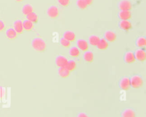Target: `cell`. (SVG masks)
<instances>
[{
    "mask_svg": "<svg viewBox=\"0 0 146 117\" xmlns=\"http://www.w3.org/2000/svg\"><path fill=\"white\" fill-rule=\"evenodd\" d=\"M32 47L37 51H43L46 48V43L44 41L39 37H36L32 41Z\"/></svg>",
    "mask_w": 146,
    "mask_h": 117,
    "instance_id": "1",
    "label": "cell"
},
{
    "mask_svg": "<svg viewBox=\"0 0 146 117\" xmlns=\"http://www.w3.org/2000/svg\"><path fill=\"white\" fill-rule=\"evenodd\" d=\"M131 85L134 88H139L143 85V80L139 76L135 75L132 77L130 80Z\"/></svg>",
    "mask_w": 146,
    "mask_h": 117,
    "instance_id": "2",
    "label": "cell"
},
{
    "mask_svg": "<svg viewBox=\"0 0 146 117\" xmlns=\"http://www.w3.org/2000/svg\"><path fill=\"white\" fill-rule=\"evenodd\" d=\"M119 7L121 10L129 11L132 7V5L128 0H122L119 2Z\"/></svg>",
    "mask_w": 146,
    "mask_h": 117,
    "instance_id": "3",
    "label": "cell"
},
{
    "mask_svg": "<svg viewBox=\"0 0 146 117\" xmlns=\"http://www.w3.org/2000/svg\"><path fill=\"white\" fill-rule=\"evenodd\" d=\"M13 28L17 34H21L23 30L22 22L19 19L15 20L13 23Z\"/></svg>",
    "mask_w": 146,
    "mask_h": 117,
    "instance_id": "4",
    "label": "cell"
},
{
    "mask_svg": "<svg viewBox=\"0 0 146 117\" xmlns=\"http://www.w3.org/2000/svg\"><path fill=\"white\" fill-rule=\"evenodd\" d=\"M17 33L14 30V29L12 27L8 28L5 31V35L7 39L10 40L15 39L17 36Z\"/></svg>",
    "mask_w": 146,
    "mask_h": 117,
    "instance_id": "5",
    "label": "cell"
},
{
    "mask_svg": "<svg viewBox=\"0 0 146 117\" xmlns=\"http://www.w3.org/2000/svg\"><path fill=\"white\" fill-rule=\"evenodd\" d=\"M67 59L63 56H59L55 60V62L59 67H64L67 62Z\"/></svg>",
    "mask_w": 146,
    "mask_h": 117,
    "instance_id": "6",
    "label": "cell"
},
{
    "mask_svg": "<svg viewBox=\"0 0 146 117\" xmlns=\"http://www.w3.org/2000/svg\"><path fill=\"white\" fill-rule=\"evenodd\" d=\"M135 58H137L140 61H143L146 58V53L145 52L143 49H137L135 53L134 54Z\"/></svg>",
    "mask_w": 146,
    "mask_h": 117,
    "instance_id": "7",
    "label": "cell"
},
{
    "mask_svg": "<svg viewBox=\"0 0 146 117\" xmlns=\"http://www.w3.org/2000/svg\"><path fill=\"white\" fill-rule=\"evenodd\" d=\"M47 14L50 17L52 18L56 17L58 15V8L55 6H50L47 10Z\"/></svg>",
    "mask_w": 146,
    "mask_h": 117,
    "instance_id": "8",
    "label": "cell"
},
{
    "mask_svg": "<svg viewBox=\"0 0 146 117\" xmlns=\"http://www.w3.org/2000/svg\"><path fill=\"white\" fill-rule=\"evenodd\" d=\"M120 86L122 89L125 90H128L131 86L130 80L126 77L123 78L120 82Z\"/></svg>",
    "mask_w": 146,
    "mask_h": 117,
    "instance_id": "9",
    "label": "cell"
},
{
    "mask_svg": "<svg viewBox=\"0 0 146 117\" xmlns=\"http://www.w3.org/2000/svg\"><path fill=\"white\" fill-rule=\"evenodd\" d=\"M119 16L121 20H128L131 18V14L129 11L121 10L119 12Z\"/></svg>",
    "mask_w": 146,
    "mask_h": 117,
    "instance_id": "10",
    "label": "cell"
},
{
    "mask_svg": "<svg viewBox=\"0 0 146 117\" xmlns=\"http://www.w3.org/2000/svg\"><path fill=\"white\" fill-rule=\"evenodd\" d=\"M124 60L127 63L133 62L135 60V56L134 53L131 52H127L124 56Z\"/></svg>",
    "mask_w": 146,
    "mask_h": 117,
    "instance_id": "11",
    "label": "cell"
},
{
    "mask_svg": "<svg viewBox=\"0 0 146 117\" xmlns=\"http://www.w3.org/2000/svg\"><path fill=\"white\" fill-rule=\"evenodd\" d=\"M105 38L107 40L109 41H113L116 38V35L115 33L111 31H108L105 33Z\"/></svg>",
    "mask_w": 146,
    "mask_h": 117,
    "instance_id": "12",
    "label": "cell"
},
{
    "mask_svg": "<svg viewBox=\"0 0 146 117\" xmlns=\"http://www.w3.org/2000/svg\"><path fill=\"white\" fill-rule=\"evenodd\" d=\"M120 27L124 30H128L131 29L132 25L130 22L127 20H122L120 23Z\"/></svg>",
    "mask_w": 146,
    "mask_h": 117,
    "instance_id": "13",
    "label": "cell"
},
{
    "mask_svg": "<svg viewBox=\"0 0 146 117\" xmlns=\"http://www.w3.org/2000/svg\"><path fill=\"white\" fill-rule=\"evenodd\" d=\"M77 45L79 48L82 51H86L88 49V44L87 41L83 39H80L77 42Z\"/></svg>",
    "mask_w": 146,
    "mask_h": 117,
    "instance_id": "14",
    "label": "cell"
},
{
    "mask_svg": "<svg viewBox=\"0 0 146 117\" xmlns=\"http://www.w3.org/2000/svg\"><path fill=\"white\" fill-rule=\"evenodd\" d=\"M58 73L59 76L62 78H66L68 77L70 74V71L64 66V67H60L59 69Z\"/></svg>",
    "mask_w": 146,
    "mask_h": 117,
    "instance_id": "15",
    "label": "cell"
},
{
    "mask_svg": "<svg viewBox=\"0 0 146 117\" xmlns=\"http://www.w3.org/2000/svg\"><path fill=\"white\" fill-rule=\"evenodd\" d=\"M63 36H64V38L66 39L67 40H68L70 41L74 40L75 39V35L74 32L70 31L65 32Z\"/></svg>",
    "mask_w": 146,
    "mask_h": 117,
    "instance_id": "16",
    "label": "cell"
},
{
    "mask_svg": "<svg viewBox=\"0 0 146 117\" xmlns=\"http://www.w3.org/2000/svg\"><path fill=\"white\" fill-rule=\"evenodd\" d=\"M108 43L104 39H101L99 40L97 47L100 49H106L108 47Z\"/></svg>",
    "mask_w": 146,
    "mask_h": 117,
    "instance_id": "17",
    "label": "cell"
},
{
    "mask_svg": "<svg viewBox=\"0 0 146 117\" xmlns=\"http://www.w3.org/2000/svg\"><path fill=\"white\" fill-rule=\"evenodd\" d=\"M33 7L29 5V4H26L25 5H24L22 9V13L25 15H27V14H30V12H33Z\"/></svg>",
    "mask_w": 146,
    "mask_h": 117,
    "instance_id": "18",
    "label": "cell"
},
{
    "mask_svg": "<svg viewBox=\"0 0 146 117\" xmlns=\"http://www.w3.org/2000/svg\"><path fill=\"white\" fill-rule=\"evenodd\" d=\"M22 24L23 29L26 31H30L33 27V23L27 19L25 20L23 22H22Z\"/></svg>",
    "mask_w": 146,
    "mask_h": 117,
    "instance_id": "19",
    "label": "cell"
},
{
    "mask_svg": "<svg viewBox=\"0 0 146 117\" xmlns=\"http://www.w3.org/2000/svg\"><path fill=\"white\" fill-rule=\"evenodd\" d=\"M26 18H27V19L30 20V22H31L32 23H35L37 22L38 20V16L33 11L30 12V14H27L26 15Z\"/></svg>",
    "mask_w": 146,
    "mask_h": 117,
    "instance_id": "20",
    "label": "cell"
},
{
    "mask_svg": "<svg viewBox=\"0 0 146 117\" xmlns=\"http://www.w3.org/2000/svg\"><path fill=\"white\" fill-rule=\"evenodd\" d=\"M99 40L100 39L98 36L96 35H92L89 38V42L92 45L95 46V45H97Z\"/></svg>",
    "mask_w": 146,
    "mask_h": 117,
    "instance_id": "21",
    "label": "cell"
},
{
    "mask_svg": "<svg viewBox=\"0 0 146 117\" xmlns=\"http://www.w3.org/2000/svg\"><path fill=\"white\" fill-rule=\"evenodd\" d=\"M65 67L69 70L72 71L76 67V62L74 60H70L67 61V62L65 66Z\"/></svg>",
    "mask_w": 146,
    "mask_h": 117,
    "instance_id": "22",
    "label": "cell"
},
{
    "mask_svg": "<svg viewBox=\"0 0 146 117\" xmlns=\"http://www.w3.org/2000/svg\"><path fill=\"white\" fill-rule=\"evenodd\" d=\"M123 117H135V112L131 109L125 110L122 114Z\"/></svg>",
    "mask_w": 146,
    "mask_h": 117,
    "instance_id": "23",
    "label": "cell"
},
{
    "mask_svg": "<svg viewBox=\"0 0 146 117\" xmlns=\"http://www.w3.org/2000/svg\"><path fill=\"white\" fill-rule=\"evenodd\" d=\"M84 59L87 62H92L94 59V55L92 52H87L84 55Z\"/></svg>",
    "mask_w": 146,
    "mask_h": 117,
    "instance_id": "24",
    "label": "cell"
},
{
    "mask_svg": "<svg viewBox=\"0 0 146 117\" xmlns=\"http://www.w3.org/2000/svg\"><path fill=\"white\" fill-rule=\"evenodd\" d=\"M70 55L72 57H77L79 55V51L78 48L74 47L70 50Z\"/></svg>",
    "mask_w": 146,
    "mask_h": 117,
    "instance_id": "25",
    "label": "cell"
},
{
    "mask_svg": "<svg viewBox=\"0 0 146 117\" xmlns=\"http://www.w3.org/2000/svg\"><path fill=\"white\" fill-rule=\"evenodd\" d=\"M76 5L81 9H84L87 7V4L84 0H78L76 2Z\"/></svg>",
    "mask_w": 146,
    "mask_h": 117,
    "instance_id": "26",
    "label": "cell"
},
{
    "mask_svg": "<svg viewBox=\"0 0 146 117\" xmlns=\"http://www.w3.org/2000/svg\"><path fill=\"white\" fill-rule=\"evenodd\" d=\"M136 44L139 47H143L146 45V39L144 37H139L137 40Z\"/></svg>",
    "mask_w": 146,
    "mask_h": 117,
    "instance_id": "27",
    "label": "cell"
},
{
    "mask_svg": "<svg viewBox=\"0 0 146 117\" xmlns=\"http://www.w3.org/2000/svg\"><path fill=\"white\" fill-rule=\"evenodd\" d=\"M60 44L63 47H67L70 45V41H68V40H67L64 37L60 39Z\"/></svg>",
    "mask_w": 146,
    "mask_h": 117,
    "instance_id": "28",
    "label": "cell"
},
{
    "mask_svg": "<svg viewBox=\"0 0 146 117\" xmlns=\"http://www.w3.org/2000/svg\"><path fill=\"white\" fill-rule=\"evenodd\" d=\"M58 2L60 5L63 6H66L69 4L70 0H58Z\"/></svg>",
    "mask_w": 146,
    "mask_h": 117,
    "instance_id": "29",
    "label": "cell"
},
{
    "mask_svg": "<svg viewBox=\"0 0 146 117\" xmlns=\"http://www.w3.org/2000/svg\"><path fill=\"white\" fill-rule=\"evenodd\" d=\"M5 29V22L0 19V32L4 31Z\"/></svg>",
    "mask_w": 146,
    "mask_h": 117,
    "instance_id": "30",
    "label": "cell"
},
{
    "mask_svg": "<svg viewBox=\"0 0 146 117\" xmlns=\"http://www.w3.org/2000/svg\"><path fill=\"white\" fill-rule=\"evenodd\" d=\"M5 94V88L0 86V99H2Z\"/></svg>",
    "mask_w": 146,
    "mask_h": 117,
    "instance_id": "31",
    "label": "cell"
},
{
    "mask_svg": "<svg viewBox=\"0 0 146 117\" xmlns=\"http://www.w3.org/2000/svg\"><path fill=\"white\" fill-rule=\"evenodd\" d=\"M78 117H88V116L84 113H80L79 114Z\"/></svg>",
    "mask_w": 146,
    "mask_h": 117,
    "instance_id": "32",
    "label": "cell"
},
{
    "mask_svg": "<svg viewBox=\"0 0 146 117\" xmlns=\"http://www.w3.org/2000/svg\"><path fill=\"white\" fill-rule=\"evenodd\" d=\"M87 5H91L93 1V0H84Z\"/></svg>",
    "mask_w": 146,
    "mask_h": 117,
    "instance_id": "33",
    "label": "cell"
},
{
    "mask_svg": "<svg viewBox=\"0 0 146 117\" xmlns=\"http://www.w3.org/2000/svg\"><path fill=\"white\" fill-rule=\"evenodd\" d=\"M15 1H17V2H21V1H22L23 0H15Z\"/></svg>",
    "mask_w": 146,
    "mask_h": 117,
    "instance_id": "34",
    "label": "cell"
}]
</instances>
